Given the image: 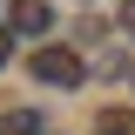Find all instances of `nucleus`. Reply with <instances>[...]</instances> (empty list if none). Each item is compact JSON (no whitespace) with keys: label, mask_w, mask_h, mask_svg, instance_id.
Returning a JSON list of instances; mask_svg holds the SVG:
<instances>
[{"label":"nucleus","mask_w":135,"mask_h":135,"mask_svg":"<svg viewBox=\"0 0 135 135\" xmlns=\"http://www.w3.org/2000/svg\"><path fill=\"white\" fill-rule=\"evenodd\" d=\"M34 81H47V88H81V74H88V61L74 47H61V41H47V47H34Z\"/></svg>","instance_id":"obj_1"},{"label":"nucleus","mask_w":135,"mask_h":135,"mask_svg":"<svg viewBox=\"0 0 135 135\" xmlns=\"http://www.w3.org/2000/svg\"><path fill=\"white\" fill-rule=\"evenodd\" d=\"M47 27H54L47 0H7V34H47Z\"/></svg>","instance_id":"obj_2"},{"label":"nucleus","mask_w":135,"mask_h":135,"mask_svg":"<svg viewBox=\"0 0 135 135\" xmlns=\"http://www.w3.org/2000/svg\"><path fill=\"white\" fill-rule=\"evenodd\" d=\"M0 135H47V122L34 115V108H7L0 115Z\"/></svg>","instance_id":"obj_3"},{"label":"nucleus","mask_w":135,"mask_h":135,"mask_svg":"<svg viewBox=\"0 0 135 135\" xmlns=\"http://www.w3.org/2000/svg\"><path fill=\"white\" fill-rule=\"evenodd\" d=\"M95 135H135V108H101V115H95Z\"/></svg>","instance_id":"obj_4"},{"label":"nucleus","mask_w":135,"mask_h":135,"mask_svg":"<svg viewBox=\"0 0 135 135\" xmlns=\"http://www.w3.org/2000/svg\"><path fill=\"white\" fill-rule=\"evenodd\" d=\"M7 54H14V34H7V27H0V68H7Z\"/></svg>","instance_id":"obj_5"},{"label":"nucleus","mask_w":135,"mask_h":135,"mask_svg":"<svg viewBox=\"0 0 135 135\" xmlns=\"http://www.w3.org/2000/svg\"><path fill=\"white\" fill-rule=\"evenodd\" d=\"M122 7H135V0H122Z\"/></svg>","instance_id":"obj_6"},{"label":"nucleus","mask_w":135,"mask_h":135,"mask_svg":"<svg viewBox=\"0 0 135 135\" xmlns=\"http://www.w3.org/2000/svg\"><path fill=\"white\" fill-rule=\"evenodd\" d=\"M128 81H135V68H128Z\"/></svg>","instance_id":"obj_7"}]
</instances>
